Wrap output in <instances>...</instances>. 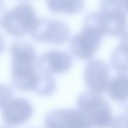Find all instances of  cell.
I'll return each instance as SVG.
<instances>
[{
    "label": "cell",
    "mask_w": 128,
    "mask_h": 128,
    "mask_svg": "<svg viewBox=\"0 0 128 128\" xmlns=\"http://www.w3.org/2000/svg\"><path fill=\"white\" fill-rule=\"evenodd\" d=\"M13 80L26 81L35 76L36 53L34 46L27 42H16L11 48Z\"/></svg>",
    "instance_id": "obj_2"
},
{
    "label": "cell",
    "mask_w": 128,
    "mask_h": 128,
    "mask_svg": "<svg viewBox=\"0 0 128 128\" xmlns=\"http://www.w3.org/2000/svg\"><path fill=\"white\" fill-rule=\"evenodd\" d=\"M46 128H93L78 110L61 109L49 112L44 119Z\"/></svg>",
    "instance_id": "obj_5"
},
{
    "label": "cell",
    "mask_w": 128,
    "mask_h": 128,
    "mask_svg": "<svg viewBox=\"0 0 128 128\" xmlns=\"http://www.w3.org/2000/svg\"><path fill=\"white\" fill-rule=\"evenodd\" d=\"M38 23L31 7L22 4L17 6L6 16L3 26L10 34L21 37L32 32Z\"/></svg>",
    "instance_id": "obj_4"
},
{
    "label": "cell",
    "mask_w": 128,
    "mask_h": 128,
    "mask_svg": "<svg viewBox=\"0 0 128 128\" xmlns=\"http://www.w3.org/2000/svg\"><path fill=\"white\" fill-rule=\"evenodd\" d=\"M73 64V58L70 54L58 50L45 52L36 61V66L38 70L51 74L66 72Z\"/></svg>",
    "instance_id": "obj_9"
},
{
    "label": "cell",
    "mask_w": 128,
    "mask_h": 128,
    "mask_svg": "<svg viewBox=\"0 0 128 128\" xmlns=\"http://www.w3.org/2000/svg\"><path fill=\"white\" fill-rule=\"evenodd\" d=\"M31 33L35 41L56 45L64 43L70 36L68 27L64 22L59 21H52L43 25L39 22Z\"/></svg>",
    "instance_id": "obj_6"
},
{
    "label": "cell",
    "mask_w": 128,
    "mask_h": 128,
    "mask_svg": "<svg viewBox=\"0 0 128 128\" xmlns=\"http://www.w3.org/2000/svg\"><path fill=\"white\" fill-rule=\"evenodd\" d=\"M33 107L22 98H12L3 107L2 119L6 125L15 127L27 122L31 117Z\"/></svg>",
    "instance_id": "obj_8"
},
{
    "label": "cell",
    "mask_w": 128,
    "mask_h": 128,
    "mask_svg": "<svg viewBox=\"0 0 128 128\" xmlns=\"http://www.w3.org/2000/svg\"><path fill=\"white\" fill-rule=\"evenodd\" d=\"M4 46V40L0 36V53L2 52Z\"/></svg>",
    "instance_id": "obj_14"
},
{
    "label": "cell",
    "mask_w": 128,
    "mask_h": 128,
    "mask_svg": "<svg viewBox=\"0 0 128 128\" xmlns=\"http://www.w3.org/2000/svg\"><path fill=\"white\" fill-rule=\"evenodd\" d=\"M109 74V68L104 62L97 59L91 60L85 68L86 85L91 92L104 94L106 91Z\"/></svg>",
    "instance_id": "obj_7"
},
{
    "label": "cell",
    "mask_w": 128,
    "mask_h": 128,
    "mask_svg": "<svg viewBox=\"0 0 128 128\" xmlns=\"http://www.w3.org/2000/svg\"><path fill=\"white\" fill-rule=\"evenodd\" d=\"M50 9L57 12H73L76 11V6L82 4L80 0H49Z\"/></svg>",
    "instance_id": "obj_12"
},
{
    "label": "cell",
    "mask_w": 128,
    "mask_h": 128,
    "mask_svg": "<svg viewBox=\"0 0 128 128\" xmlns=\"http://www.w3.org/2000/svg\"><path fill=\"white\" fill-rule=\"evenodd\" d=\"M121 42L111 56V62L114 69L120 73H127V34L121 36Z\"/></svg>",
    "instance_id": "obj_11"
},
{
    "label": "cell",
    "mask_w": 128,
    "mask_h": 128,
    "mask_svg": "<svg viewBox=\"0 0 128 128\" xmlns=\"http://www.w3.org/2000/svg\"><path fill=\"white\" fill-rule=\"evenodd\" d=\"M0 128H9L6 126H1Z\"/></svg>",
    "instance_id": "obj_15"
},
{
    "label": "cell",
    "mask_w": 128,
    "mask_h": 128,
    "mask_svg": "<svg viewBox=\"0 0 128 128\" xmlns=\"http://www.w3.org/2000/svg\"><path fill=\"white\" fill-rule=\"evenodd\" d=\"M13 95V90L10 86L0 84V108H3L11 100Z\"/></svg>",
    "instance_id": "obj_13"
},
{
    "label": "cell",
    "mask_w": 128,
    "mask_h": 128,
    "mask_svg": "<svg viewBox=\"0 0 128 128\" xmlns=\"http://www.w3.org/2000/svg\"><path fill=\"white\" fill-rule=\"evenodd\" d=\"M78 110L93 128H108L113 122L112 109L108 101L91 91L80 95L77 101Z\"/></svg>",
    "instance_id": "obj_1"
},
{
    "label": "cell",
    "mask_w": 128,
    "mask_h": 128,
    "mask_svg": "<svg viewBox=\"0 0 128 128\" xmlns=\"http://www.w3.org/2000/svg\"><path fill=\"white\" fill-rule=\"evenodd\" d=\"M106 92L114 101L123 102L127 100L128 77L127 74L121 73L109 80Z\"/></svg>",
    "instance_id": "obj_10"
},
{
    "label": "cell",
    "mask_w": 128,
    "mask_h": 128,
    "mask_svg": "<svg viewBox=\"0 0 128 128\" xmlns=\"http://www.w3.org/2000/svg\"><path fill=\"white\" fill-rule=\"evenodd\" d=\"M103 36L94 23H86L82 30L71 40V51L74 55L80 59L90 60L100 47Z\"/></svg>",
    "instance_id": "obj_3"
}]
</instances>
